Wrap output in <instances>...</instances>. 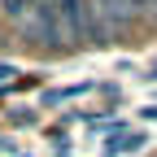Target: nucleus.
Instances as JSON below:
<instances>
[{"mask_svg":"<svg viewBox=\"0 0 157 157\" xmlns=\"http://www.w3.org/2000/svg\"><path fill=\"white\" fill-rule=\"evenodd\" d=\"M57 9L66 17L70 39H105V22H96V13L87 0H57Z\"/></svg>","mask_w":157,"mask_h":157,"instance_id":"f257e3e1","label":"nucleus"},{"mask_svg":"<svg viewBox=\"0 0 157 157\" xmlns=\"http://www.w3.org/2000/svg\"><path fill=\"white\" fill-rule=\"evenodd\" d=\"M35 35L44 39V44H61V39H70L57 0H35Z\"/></svg>","mask_w":157,"mask_h":157,"instance_id":"f03ea898","label":"nucleus"},{"mask_svg":"<svg viewBox=\"0 0 157 157\" xmlns=\"http://www.w3.org/2000/svg\"><path fill=\"white\" fill-rule=\"evenodd\" d=\"M135 5V0H101V13H105V22L109 26H122V22H131V9Z\"/></svg>","mask_w":157,"mask_h":157,"instance_id":"7ed1b4c3","label":"nucleus"},{"mask_svg":"<svg viewBox=\"0 0 157 157\" xmlns=\"http://www.w3.org/2000/svg\"><path fill=\"white\" fill-rule=\"evenodd\" d=\"M144 144H148V135H144V131H127V135H118V140L109 144V153H105V157H118V153H140Z\"/></svg>","mask_w":157,"mask_h":157,"instance_id":"20e7f679","label":"nucleus"},{"mask_svg":"<svg viewBox=\"0 0 157 157\" xmlns=\"http://www.w3.org/2000/svg\"><path fill=\"white\" fill-rule=\"evenodd\" d=\"M35 5V0H0V9H5L13 22H26V9Z\"/></svg>","mask_w":157,"mask_h":157,"instance_id":"39448f33","label":"nucleus"},{"mask_svg":"<svg viewBox=\"0 0 157 157\" xmlns=\"http://www.w3.org/2000/svg\"><path fill=\"white\" fill-rule=\"evenodd\" d=\"M9 74H13V66H0V83H5V78H9Z\"/></svg>","mask_w":157,"mask_h":157,"instance_id":"423d86ee","label":"nucleus"},{"mask_svg":"<svg viewBox=\"0 0 157 157\" xmlns=\"http://www.w3.org/2000/svg\"><path fill=\"white\" fill-rule=\"evenodd\" d=\"M144 118H153V122H157V105H148V109H144Z\"/></svg>","mask_w":157,"mask_h":157,"instance_id":"0eeeda50","label":"nucleus"},{"mask_svg":"<svg viewBox=\"0 0 157 157\" xmlns=\"http://www.w3.org/2000/svg\"><path fill=\"white\" fill-rule=\"evenodd\" d=\"M135 5H153V0H135Z\"/></svg>","mask_w":157,"mask_h":157,"instance_id":"6e6552de","label":"nucleus"}]
</instances>
